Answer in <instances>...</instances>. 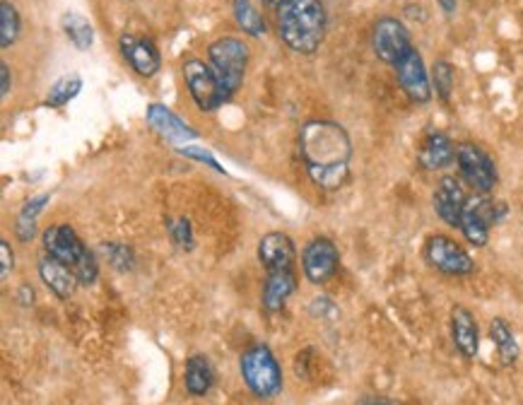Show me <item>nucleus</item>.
Here are the masks:
<instances>
[{"label":"nucleus","instance_id":"nucleus-1","mask_svg":"<svg viewBox=\"0 0 523 405\" xmlns=\"http://www.w3.org/2000/svg\"><path fill=\"white\" fill-rule=\"evenodd\" d=\"M299 155L311 184L321 191H340L350 181L353 141L335 121H307L299 131Z\"/></svg>","mask_w":523,"mask_h":405},{"label":"nucleus","instance_id":"nucleus-2","mask_svg":"<svg viewBox=\"0 0 523 405\" xmlns=\"http://www.w3.org/2000/svg\"><path fill=\"white\" fill-rule=\"evenodd\" d=\"M278 15V34L282 44L295 53L311 56L321 49L328 32V15L324 0H285Z\"/></svg>","mask_w":523,"mask_h":405},{"label":"nucleus","instance_id":"nucleus-3","mask_svg":"<svg viewBox=\"0 0 523 405\" xmlns=\"http://www.w3.org/2000/svg\"><path fill=\"white\" fill-rule=\"evenodd\" d=\"M41 244H44V253L66 263L80 285L89 288L99 281V263H96L95 253L87 249V244L82 242L80 235L70 225L60 222V225L46 227Z\"/></svg>","mask_w":523,"mask_h":405},{"label":"nucleus","instance_id":"nucleus-4","mask_svg":"<svg viewBox=\"0 0 523 405\" xmlns=\"http://www.w3.org/2000/svg\"><path fill=\"white\" fill-rule=\"evenodd\" d=\"M239 372H242L246 389L261 400H273L282 393V386H285L282 369L266 343H256L242 354Z\"/></svg>","mask_w":523,"mask_h":405},{"label":"nucleus","instance_id":"nucleus-5","mask_svg":"<svg viewBox=\"0 0 523 405\" xmlns=\"http://www.w3.org/2000/svg\"><path fill=\"white\" fill-rule=\"evenodd\" d=\"M507 203L504 200L492 198L490 193H471V198L465 203L463 217H461V227L458 232L463 239L475 249H482L490 242V232L492 227L501 225L507 217Z\"/></svg>","mask_w":523,"mask_h":405},{"label":"nucleus","instance_id":"nucleus-6","mask_svg":"<svg viewBox=\"0 0 523 405\" xmlns=\"http://www.w3.org/2000/svg\"><path fill=\"white\" fill-rule=\"evenodd\" d=\"M207 63L220 78L222 87L232 99L242 87L243 75L249 68V46L236 37L215 39L213 44L207 46Z\"/></svg>","mask_w":523,"mask_h":405},{"label":"nucleus","instance_id":"nucleus-7","mask_svg":"<svg viewBox=\"0 0 523 405\" xmlns=\"http://www.w3.org/2000/svg\"><path fill=\"white\" fill-rule=\"evenodd\" d=\"M456 170L473 193H492L500 184V170L492 155L478 143H458Z\"/></svg>","mask_w":523,"mask_h":405},{"label":"nucleus","instance_id":"nucleus-8","mask_svg":"<svg viewBox=\"0 0 523 405\" xmlns=\"http://www.w3.org/2000/svg\"><path fill=\"white\" fill-rule=\"evenodd\" d=\"M422 258L432 271L449 278H465L475 273V261L471 253L465 251L463 244L449 235H439V232L429 235L422 246Z\"/></svg>","mask_w":523,"mask_h":405},{"label":"nucleus","instance_id":"nucleus-9","mask_svg":"<svg viewBox=\"0 0 523 405\" xmlns=\"http://www.w3.org/2000/svg\"><path fill=\"white\" fill-rule=\"evenodd\" d=\"M184 80L188 95L200 111H217L225 102H229L227 92L222 87L220 78L215 75L210 63L200 59H188L184 63Z\"/></svg>","mask_w":523,"mask_h":405},{"label":"nucleus","instance_id":"nucleus-10","mask_svg":"<svg viewBox=\"0 0 523 405\" xmlns=\"http://www.w3.org/2000/svg\"><path fill=\"white\" fill-rule=\"evenodd\" d=\"M372 49L374 56L386 66L396 68L408 53L413 51V37L399 17H381L372 27Z\"/></svg>","mask_w":523,"mask_h":405},{"label":"nucleus","instance_id":"nucleus-11","mask_svg":"<svg viewBox=\"0 0 523 405\" xmlns=\"http://www.w3.org/2000/svg\"><path fill=\"white\" fill-rule=\"evenodd\" d=\"M340 268V251L328 236H314L302 251L304 278L311 285H326L335 278Z\"/></svg>","mask_w":523,"mask_h":405},{"label":"nucleus","instance_id":"nucleus-12","mask_svg":"<svg viewBox=\"0 0 523 405\" xmlns=\"http://www.w3.org/2000/svg\"><path fill=\"white\" fill-rule=\"evenodd\" d=\"M471 198L468 186L461 181V177L446 174L436 181V189L432 193V207H435L436 217L451 229L461 227V217H463L465 203Z\"/></svg>","mask_w":523,"mask_h":405},{"label":"nucleus","instance_id":"nucleus-13","mask_svg":"<svg viewBox=\"0 0 523 405\" xmlns=\"http://www.w3.org/2000/svg\"><path fill=\"white\" fill-rule=\"evenodd\" d=\"M393 70H396V80H399L400 89L406 92V97L410 102L420 104V106L432 102V95H435V89H432V78H429L425 59H422V53L417 51V49H413V51L408 53L406 59L400 60Z\"/></svg>","mask_w":523,"mask_h":405},{"label":"nucleus","instance_id":"nucleus-14","mask_svg":"<svg viewBox=\"0 0 523 405\" xmlns=\"http://www.w3.org/2000/svg\"><path fill=\"white\" fill-rule=\"evenodd\" d=\"M118 49H121L125 63L133 68V73H138L141 78H155L160 73L162 56H160V49H157L152 39L142 37V34H121Z\"/></svg>","mask_w":523,"mask_h":405},{"label":"nucleus","instance_id":"nucleus-15","mask_svg":"<svg viewBox=\"0 0 523 405\" xmlns=\"http://www.w3.org/2000/svg\"><path fill=\"white\" fill-rule=\"evenodd\" d=\"M258 261L266 268V273L273 271H295L297 249L292 236L285 232H268L258 242Z\"/></svg>","mask_w":523,"mask_h":405},{"label":"nucleus","instance_id":"nucleus-16","mask_svg":"<svg viewBox=\"0 0 523 405\" xmlns=\"http://www.w3.org/2000/svg\"><path fill=\"white\" fill-rule=\"evenodd\" d=\"M456 143L442 131H429L417 148V164L425 171H444L456 164Z\"/></svg>","mask_w":523,"mask_h":405},{"label":"nucleus","instance_id":"nucleus-17","mask_svg":"<svg viewBox=\"0 0 523 405\" xmlns=\"http://www.w3.org/2000/svg\"><path fill=\"white\" fill-rule=\"evenodd\" d=\"M145 118H148V124L152 131L160 133L164 141L174 143L177 148L188 145V143L198 138V133L193 131L184 118L177 116L174 111L162 106V104H150L148 111H145Z\"/></svg>","mask_w":523,"mask_h":405},{"label":"nucleus","instance_id":"nucleus-18","mask_svg":"<svg viewBox=\"0 0 523 405\" xmlns=\"http://www.w3.org/2000/svg\"><path fill=\"white\" fill-rule=\"evenodd\" d=\"M451 340H454V347L458 350V354L463 360L473 362L480 353V328L478 321L473 317V311L463 304H456L451 309Z\"/></svg>","mask_w":523,"mask_h":405},{"label":"nucleus","instance_id":"nucleus-19","mask_svg":"<svg viewBox=\"0 0 523 405\" xmlns=\"http://www.w3.org/2000/svg\"><path fill=\"white\" fill-rule=\"evenodd\" d=\"M39 278H41L46 288L51 290L53 295L59 297L60 302L70 299L75 295L78 285H80L73 271L66 263H60L59 258L49 256V253L39 258Z\"/></svg>","mask_w":523,"mask_h":405},{"label":"nucleus","instance_id":"nucleus-20","mask_svg":"<svg viewBox=\"0 0 523 405\" xmlns=\"http://www.w3.org/2000/svg\"><path fill=\"white\" fill-rule=\"evenodd\" d=\"M297 290V271H273L266 273V282H263V292H261V304L263 309L275 314L280 311L288 299L295 295Z\"/></svg>","mask_w":523,"mask_h":405},{"label":"nucleus","instance_id":"nucleus-21","mask_svg":"<svg viewBox=\"0 0 523 405\" xmlns=\"http://www.w3.org/2000/svg\"><path fill=\"white\" fill-rule=\"evenodd\" d=\"M215 386V369L207 354L196 353L188 357L184 369V389L191 398H206Z\"/></svg>","mask_w":523,"mask_h":405},{"label":"nucleus","instance_id":"nucleus-22","mask_svg":"<svg viewBox=\"0 0 523 405\" xmlns=\"http://www.w3.org/2000/svg\"><path fill=\"white\" fill-rule=\"evenodd\" d=\"M490 340H492L494 350H497V357L504 367H516L518 360H521V345H518V340H516L514 328L509 326L507 318L494 317L490 321Z\"/></svg>","mask_w":523,"mask_h":405},{"label":"nucleus","instance_id":"nucleus-23","mask_svg":"<svg viewBox=\"0 0 523 405\" xmlns=\"http://www.w3.org/2000/svg\"><path fill=\"white\" fill-rule=\"evenodd\" d=\"M60 30L68 37V41L78 49V51H87L89 46L95 44V27L87 17L75 13V10H66L60 15Z\"/></svg>","mask_w":523,"mask_h":405},{"label":"nucleus","instance_id":"nucleus-24","mask_svg":"<svg viewBox=\"0 0 523 405\" xmlns=\"http://www.w3.org/2000/svg\"><path fill=\"white\" fill-rule=\"evenodd\" d=\"M49 198H51L49 193H39V196L27 200V203L23 206V210L17 213L15 236L23 244H30L32 239H34V235H37V220H39V215H41V210L46 207V200Z\"/></svg>","mask_w":523,"mask_h":405},{"label":"nucleus","instance_id":"nucleus-25","mask_svg":"<svg viewBox=\"0 0 523 405\" xmlns=\"http://www.w3.org/2000/svg\"><path fill=\"white\" fill-rule=\"evenodd\" d=\"M232 13H234L236 24H239V30H243V34H249L253 39L266 34V20H263L253 0H234Z\"/></svg>","mask_w":523,"mask_h":405},{"label":"nucleus","instance_id":"nucleus-26","mask_svg":"<svg viewBox=\"0 0 523 405\" xmlns=\"http://www.w3.org/2000/svg\"><path fill=\"white\" fill-rule=\"evenodd\" d=\"M23 34V17L10 0L0 3V49L8 51Z\"/></svg>","mask_w":523,"mask_h":405},{"label":"nucleus","instance_id":"nucleus-27","mask_svg":"<svg viewBox=\"0 0 523 405\" xmlns=\"http://www.w3.org/2000/svg\"><path fill=\"white\" fill-rule=\"evenodd\" d=\"M82 89V78L80 75H63L60 80H56L49 89V95H46L44 104L46 106H51V109H60V106H66L70 99L80 95Z\"/></svg>","mask_w":523,"mask_h":405},{"label":"nucleus","instance_id":"nucleus-28","mask_svg":"<svg viewBox=\"0 0 523 405\" xmlns=\"http://www.w3.org/2000/svg\"><path fill=\"white\" fill-rule=\"evenodd\" d=\"M102 253L109 261V265L118 273H133L135 271V251L124 242H102Z\"/></svg>","mask_w":523,"mask_h":405},{"label":"nucleus","instance_id":"nucleus-29","mask_svg":"<svg viewBox=\"0 0 523 405\" xmlns=\"http://www.w3.org/2000/svg\"><path fill=\"white\" fill-rule=\"evenodd\" d=\"M429 78H432V89L436 92V97L444 104H449L451 95H454V85H456V70H454V66L444 59L435 60V66L429 70Z\"/></svg>","mask_w":523,"mask_h":405},{"label":"nucleus","instance_id":"nucleus-30","mask_svg":"<svg viewBox=\"0 0 523 405\" xmlns=\"http://www.w3.org/2000/svg\"><path fill=\"white\" fill-rule=\"evenodd\" d=\"M167 232H170L174 246L181 251H193L196 242H193V229L188 217H177V220L167 222Z\"/></svg>","mask_w":523,"mask_h":405},{"label":"nucleus","instance_id":"nucleus-31","mask_svg":"<svg viewBox=\"0 0 523 405\" xmlns=\"http://www.w3.org/2000/svg\"><path fill=\"white\" fill-rule=\"evenodd\" d=\"M179 150V155H184L186 160H196V162L200 164H207L210 170L220 171V174H225V167H222L220 162H217V157L213 155V152H207L203 145H181Z\"/></svg>","mask_w":523,"mask_h":405},{"label":"nucleus","instance_id":"nucleus-32","mask_svg":"<svg viewBox=\"0 0 523 405\" xmlns=\"http://www.w3.org/2000/svg\"><path fill=\"white\" fill-rule=\"evenodd\" d=\"M309 311L314 318H326V321H335L338 318V307L331 302V297H317L311 302Z\"/></svg>","mask_w":523,"mask_h":405},{"label":"nucleus","instance_id":"nucleus-33","mask_svg":"<svg viewBox=\"0 0 523 405\" xmlns=\"http://www.w3.org/2000/svg\"><path fill=\"white\" fill-rule=\"evenodd\" d=\"M13 268H15V251H13L8 239L3 236V239H0V278L8 281L10 273H13Z\"/></svg>","mask_w":523,"mask_h":405},{"label":"nucleus","instance_id":"nucleus-34","mask_svg":"<svg viewBox=\"0 0 523 405\" xmlns=\"http://www.w3.org/2000/svg\"><path fill=\"white\" fill-rule=\"evenodd\" d=\"M10 87H13V80H10V66L3 60V63H0V95L8 97Z\"/></svg>","mask_w":523,"mask_h":405},{"label":"nucleus","instance_id":"nucleus-35","mask_svg":"<svg viewBox=\"0 0 523 405\" xmlns=\"http://www.w3.org/2000/svg\"><path fill=\"white\" fill-rule=\"evenodd\" d=\"M17 304H20V307H32V304H34V288H32V285L24 282L23 288L17 290Z\"/></svg>","mask_w":523,"mask_h":405},{"label":"nucleus","instance_id":"nucleus-36","mask_svg":"<svg viewBox=\"0 0 523 405\" xmlns=\"http://www.w3.org/2000/svg\"><path fill=\"white\" fill-rule=\"evenodd\" d=\"M354 405H390V400L386 396H379V393H367V396H362Z\"/></svg>","mask_w":523,"mask_h":405},{"label":"nucleus","instance_id":"nucleus-37","mask_svg":"<svg viewBox=\"0 0 523 405\" xmlns=\"http://www.w3.org/2000/svg\"><path fill=\"white\" fill-rule=\"evenodd\" d=\"M436 5L442 8V13L444 15H454L456 13V5H458V0H436Z\"/></svg>","mask_w":523,"mask_h":405},{"label":"nucleus","instance_id":"nucleus-38","mask_svg":"<svg viewBox=\"0 0 523 405\" xmlns=\"http://www.w3.org/2000/svg\"><path fill=\"white\" fill-rule=\"evenodd\" d=\"M285 3V0H263V5H268V8H273V10H278Z\"/></svg>","mask_w":523,"mask_h":405},{"label":"nucleus","instance_id":"nucleus-39","mask_svg":"<svg viewBox=\"0 0 523 405\" xmlns=\"http://www.w3.org/2000/svg\"><path fill=\"white\" fill-rule=\"evenodd\" d=\"M400 405H408V403H400Z\"/></svg>","mask_w":523,"mask_h":405}]
</instances>
